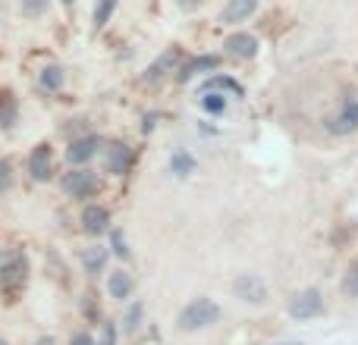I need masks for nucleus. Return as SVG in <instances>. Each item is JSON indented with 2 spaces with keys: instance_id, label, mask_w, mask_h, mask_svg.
Returning a JSON list of instances; mask_svg holds the SVG:
<instances>
[{
  "instance_id": "nucleus-26",
  "label": "nucleus",
  "mask_w": 358,
  "mask_h": 345,
  "mask_svg": "<svg viewBox=\"0 0 358 345\" xmlns=\"http://www.w3.org/2000/svg\"><path fill=\"white\" fill-rule=\"evenodd\" d=\"M94 345H117V330H113V323H104V330H101V342Z\"/></svg>"
},
{
  "instance_id": "nucleus-12",
  "label": "nucleus",
  "mask_w": 358,
  "mask_h": 345,
  "mask_svg": "<svg viewBox=\"0 0 358 345\" xmlns=\"http://www.w3.org/2000/svg\"><path fill=\"white\" fill-rule=\"evenodd\" d=\"M258 10V0H229L220 13V22L223 25H236V22H245L248 16H255Z\"/></svg>"
},
{
  "instance_id": "nucleus-2",
  "label": "nucleus",
  "mask_w": 358,
  "mask_h": 345,
  "mask_svg": "<svg viewBox=\"0 0 358 345\" xmlns=\"http://www.w3.org/2000/svg\"><path fill=\"white\" fill-rule=\"evenodd\" d=\"M60 185H63V191H66L69 198H92V195H98V189H101L98 176H94L92 170H85V167L69 170L66 176L60 179Z\"/></svg>"
},
{
  "instance_id": "nucleus-31",
  "label": "nucleus",
  "mask_w": 358,
  "mask_h": 345,
  "mask_svg": "<svg viewBox=\"0 0 358 345\" xmlns=\"http://www.w3.org/2000/svg\"><path fill=\"white\" fill-rule=\"evenodd\" d=\"M60 3L66 6V10H73V3H76V0H60Z\"/></svg>"
},
{
  "instance_id": "nucleus-23",
  "label": "nucleus",
  "mask_w": 358,
  "mask_h": 345,
  "mask_svg": "<svg viewBox=\"0 0 358 345\" xmlns=\"http://www.w3.org/2000/svg\"><path fill=\"white\" fill-rule=\"evenodd\" d=\"M10 189H13V163L6 157H0V195H6Z\"/></svg>"
},
{
  "instance_id": "nucleus-1",
  "label": "nucleus",
  "mask_w": 358,
  "mask_h": 345,
  "mask_svg": "<svg viewBox=\"0 0 358 345\" xmlns=\"http://www.w3.org/2000/svg\"><path fill=\"white\" fill-rule=\"evenodd\" d=\"M217 317H220V304L210 302V298H195V302H189L179 311L176 323L185 333H195V330H204V327H210V323H217Z\"/></svg>"
},
{
  "instance_id": "nucleus-4",
  "label": "nucleus",
  "mask_w": 358,
  "mask_h": 345,
  "mask_svg": "<svg viewBox=\"0 0 358 345\" xmlns=\"http://www.w3.org/2000/svg\"><path fill=\"white\" fill-rule=\"evenodd\" d=\"M327 129L334 132V135H349V132L358 129V98H355V94L343 98L340 113L327 119Z\"/></svg>"
},
{
  "instance_id": "nucleus-6",
  "label": "nucleus",
  "mask_w": 358,
  "mask_h": 345,
  "mask_svg": "<svg viewBox=\"0 0 358 345\" xmlns=\"http://www.w3.org/2000/svg\"><path fill=\"white\" fill-rule=\"evenodd\" d=\"M179 60H182V50H179V47H170V50H164V54L157 57V60L151 63L148 69H145L142 82H145V85H157V82H161L164 75H167V73H173V69L179 66Z\"/></svg>"
},
{
  "instance_id": "nucleus-32",
  "label": "nucleus",
  "mask_w": 358,
  "mask_h": 345,
  "mask_svg": "<svg viewBox=\"0 0 358 345\" xmlns=\"http://www.w3.org/2000/svg\"><path fill=\"white\" fill-rule=\"evenodd\" d=\"M0 345H6V342H3V339H0Z\"/></svg>"
},
{
  "instance_id": "nucleus-10",
  "label": "nucleus",
  "mask_w": 358,
  "mask_h": 345,
  "mask_svg": "<svg viewBox=\"0 0 358 345\" xmlns=\"http://www.w3.org/2000/svg\"><path fill=\"white\" fill-rule=\"evenodd\" d=\"M82 229H85L88 235H101L110 229V210L101 207V204H88L85 210H82Z\"/></svg>"
},
{
  "instance_id": "nucleus-20",
  "label": "nucleus",
  "mask_w": 358,
  "mask_h": 345,
  "mask_svg": "<svg viewBox=\"0 0 358 345\" xmlns=\"http://www.w3.org/2000/svg\"><path fill=\"white\" fill-rule=\"evenodd\" d=\"M117 3H120V0H94V16H92L94 29H104V25L110 22V16H113V10H117Z\"/></svg>"
},
{
  "instance_id": "nucleus-21",
  "label": "nucleus",
  "mask_w": 358,
  "mask_h": 345,
  "mask_svg": "<svg viewBox=\"0 0 358 345\" xmlns=\"http://www.w3.org/2000/svg\"><path fill=\"white\" fill-rule=\"evenodd\" d=\"M170 170H173L179 179H185L192 170H195V157H192V154H185V151H176V154H173V161H170Z\"/></svg>"
},
{
  "instance_id": "nucleus-16",
  "label": "nucleus",
  "mask_w": 358,
  "mask_h": 345,
  "mask_svg": "<svg viewBox=\"0 0 358 345\" xmlns=\"http://www.w3.org/2000/svg\"><path fill=\"white\" fill-rule=\"evenodd\" d=\"M41 88L44 91H60L63 85H66V69L60 66V63H50V66L41 69Z\"/></svg>"
},
{
  "instance_id": "nucleus-9",
  "label": "nucleus",
  "mask_w": 358,
  "mask_h": 345,
  "mask_svg": "<svg viewBox=\"0 0 358 345\" xmlns=\"http://www.w3.org/2000/svg\"><path fill=\"white\" fill-rule=\"evenodd\" d=\"M104 167L107 172H113V176H123V172H129L132 167V148H126V145L113 142L104 148Z\"/></svg>"
},
{
  "instance_id": "nucleus-24",
  "label": "nucleus",
  "mask_w": 358,
  "mask_h": 345,
  "mask_svg": "<svg viewBox=\"0 0 358 345\" xmlns=\"http://www.w3.org/2000/svg\"><path fill=\"white\" fill-rule=\"evenodd\" d=\"M142 302H136V304H132V308H129V314H126V333H136V330L138 327H142Z\"/></svg>"
},
{
  "instance_id": "nucleus-7",
  "label": "nucleus",
  "mask_w": 358,
  "mask_h": 345,
  "mask_svg": "<svg viewBox=\"0 0 358 345\" xmlns=\"http://www.w3.org/2000/svg\"><path fill=\"white\" fill-rule=\"evenodd\" d=\"M233 292L242 298V302H248V304H264L267 302V286L261 283V277H252V273L236 277Z\"/></svg>"
},
{
  "instance_id": "nucleus-11",
  "label": "nucleus",
  "mask_w": 358,
  "mask_h": 345,
  "mask_svg": "<svg viewBox=\"0 0 358 345\" xmlns=\"http://www.w3.org/2000/svg\"><path fill=\"white\" fill-rule=\"evenodd\" d=\"M258 38L255 35H245V31H236V35L227 38V54L236 57V60H252L258 54Z\"/></svg>"
},
{
  "instance_id": "nucleus-8",
  "label": "nucleus",
  "mask_w": 358,
  "mask_h": 345,
  "mask_svg": "<svg viewBox=\"0 0 358 345\" xmlns=\"http://www.w3.org/2000/svg\"><path fill=\"white\" fill-rule=\"evenodd\" d=\"M98 148H101V142L94 135L73 138V142H69V148H66V161L73 163V167H85V163L98 154Z\"/></svg>"
},
{
  "instance_id": "nucleus-15",
  "label": "nucleus",
  "mask_w": 358,
  "mask_h": 345,
  "mask_svg": "<svg viewBox=\"0 0 358 345\" xmlns=\"http://www.w3.org/2000/svg\"><path fill=\"white\" fill-rule=\"evenodd\" d=\"M132 286L136 283H132V277L126 270H113L110 279H107V292H110V298H120V302L132 295Z\"/></svg>"
},
{
  "instance_id": "nucleus-13",
  "label": "nucleus",
  "mask_w": 358,
  "mask_h": 345,
  "mask_svg": "<svg viewBox=\"0 0 358 345\" xmlns=\"http://www.w3.org/2000/svg\"><path fill=\"white\" fill-rule=\"evenodd\" d=\"M19 119V101L10 88H0V129H13Z\"/></svg>"
},
{
  "instance_id": "nucleus-19",
  "label": "nucleus",
  "mask_w": 358,
  "mask_h": 345,
  "mask_svg": "<svg viewBox=\"0 0 358 345\" xmlns=\"http://www.w3.org/2000/svg\"><path fill=\"white\" fill-rule=\"evenodd\" d=\"M19 13L22 19H41L50 13V0H19Z\"/></svg>"
},
{
  "instance_id": "nucleus-5",
  "label": "nucleus",
  "mask_w": 358,
  "mask_h": 345,
  "mask_svg": "<svg viewBox=\"0 0 358 345\" xmlns=\"http://www.w3.org/2000/svg\"><path fill=\"white\" fill-rule=\"evenodd\" d=\"M25 170H29V176L35 179V182H48V179L54 176V154H50L48 145H35V148H31Z\"/></svg>"
},
{
  "instance_id": "nucleus-3",
  "label": "nucleus",
  "mask_w": 358,
  "mask_h": 345,
  "mask_svg": "<svg viewBox=\"0 0 358 345\" xmlns=\"http://www.w3.org/2000/svg\"><path fill=\"white\" fill-rule=\"evenodd\" d=\"M324 314V295L317 289H302L296 298H289V317L292 321H311Z\"/></svg>"
},
{
  "instance_id": "nucleus-25",
  "label": "nucleus",
  "mask_w": 358,
  "mask_h": 345,
  "mask_svg": "<svg viewBox=\"0 0 358 345\" xmlns=\"http://www.w3.org/2000/svg\"><path fill=\"white\" fill-rule=\"evenodd\" d=\"M110 245H113V254H117V258H129V248H126V239H123L120 229L110 233Z\"/></svg>"
},
{
  "instance_id": "nucleus-22",
  "label": "nucleus",
  "mask_w": 358,
  "mask_h": 345,
  "mask_svg": "<svg viewBox=\"0 0 358 345\" xmlns=\"http://www.w3.org/2000/svg\"><path fill=\"white\" fill-rule=\"evenodd\" d=\"M201 107L208 113H223V107H227V101H223V94L220 91H201Z\"/></svg>"
},
{
  "instance_id": "nucleus-30",
  "label": "nucleus",
  "mask_w": 358,
  "mask_h": 345,
  "mask_svg": "<svg viewBox=\"0 0 358 345\" xmlns=\"http://www.w3.org/2000/svg\"><path fill=\"white\" fill-rule=\"evenodd\" d=\"M35 345H54V339H50V336H48V339H38Z\"/></svg>"
},
{
  "instance_id": "nucleus-27",
  "label": "nucleus",
  "mask_w": 358,
  "mask_h": 345,
  "mask_svg": "<svg viewBox=\"0 0 358 345\" xmlns=\"http://www.w3.org/2000/svg\"><path fill=\"white\" fill-rule=\"evenodd\" d=\"M346 292L358 295V264H352V270H349V277H346Z\"/></svg>"
},
{
  "instance_id": "nucleus-14",
  "label": "nucleus",
  "mask_w": 358,
  "mask_h": 345,
  "mask_svg": "<svg viewBox=\"0 0 358 345\" xmlns=\"http://www.w3.org/2000/svg\"><path fill=\"white\" fill-rule=\"evenodd\" d=\"M220 66V57H195L192 63H185L182 69H179V82H189L192 75H198V73H210V69H217Z\"/></svg>"
},
{
  "instance_id": "nucleus-28",
  "label": "nucleus",
  "mask_w": 358,
  "mask_h": 345,
  "mask_svg": "<svg viewBox=\"0 0 358 345\" xmlns=\"http://www.w3.org/2000/svg\"><path fill=\"white\" fill-rule=\"evenodd\" d=\"M69 345H94V339L88 333H79V336H73V342Z\"/></svg>"
},
{
  "instance_id": "nucleus-18",
  "label": "nucleus",
  "mask_w": 358,
  "mask_h": 345,
  "mask_svg": "<svg viewBox=\"0 0 358 345\" xmlns=\"http://www.w3.org/2000/svg\"><path fill=\"white\" fill-rule=\"evenodd\" d=\"M201 91H229V94H236V98H242V85L236 79H229V75H214V79H208V85L201 88Z\"/></svg>"
},
{
  "instance_id": "nucleus-17",
  "label": "nucleus",
  "mask_w": 358,
  "mask_h": 345,
  "mask_svg": "<svg viewBox=\"0 0 358 345\" xmlns=\"http://www.w3.org/2000/svg\"><path fill=\"white\" fill-rule=\"evenodd\" d=\"M107 264V248H85L82 251V267H85V273H101Z\"/></svg>"
},
{
  "instance_id": "nucleus-29",
  "label": "nucleus",
  "mask_w": 358,
  "mask_h": 345,
  "mask_svg": "<svg viewBox=\"0 0 358 345\" xmlns=\"http://www.w3.org/2000/svg\"><path fill=\"white\" fill-rule=\"evenodd\" d=\"M179 6L182 10H195V6H201V0H179Z\"/></svg>"
}]
</instances>
